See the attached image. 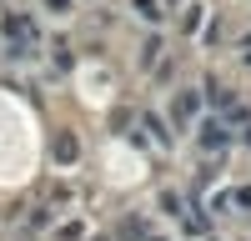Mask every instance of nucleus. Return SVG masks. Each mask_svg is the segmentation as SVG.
<instances>
[{"label":"nucleus","mask_w":251,"mask_h":241,"mask_svg":"<svg viewBox=\"0 0 251 241\" xmlns=\"http://www.w3.org/2000/svg\"><path fill=\"white\" fill-rule=\"evenodd\" d=\"M5 35L15 40V55H25V50L35 46V25H30L25 15H10V20H5Z\"/></svg>","instance_id":"1"},{"label":"nucleus","mask_w":251,"mask_h":241,"mask_svg":"<svg viewBox=\"0 0 251 241\" xmlns=\"http://www.w3.org/2000/svg\"><path fill=\"white\" fill-rule=\"evenodd\" d=\"M196 111H201V91H181L176 106H171V120H176V126H191Z\"/></svg>","instance_id":"2"},{"label":"nucleus","mask_w":251,"mask_h":241,"mask_svg":"<svg viewBox=\"0 0 251 241\" xmlns=\"http://www.w3.org/2000/svg\"><path fill=\"white\" fill-rule=\"evenodd\" d=\"M201 146L206 151H221L226 146V120H201Z\"/></svg>","instance_id":"3"},{"label":"nucleus","mask_w":251,"mask_h":241,"mask_svg":"<svg viewBox=\"0 0 251 241\" xmlns=\"http://www.w3.org/2000/svg\"><path fill=\"white\" fill-rule=\"evenodd\" d=\"M136 15L141 20H161V5H156V0H136Z\"/></svg>","instance_id":"4"},{"label":"nucleus","mask_w":251,"mask_h":241,"mask_svg":"<svg viewBox=\"0 0 251 241\" xmlns=\"http://www.w3.org/2000/svg\"><path fill=\"white\" fill-rule=\"evenodd\" d=\"M55 156H60V161H75V141L60 136V141H55Z\"/></svg>","instance_id":"5"},{"label":"nucleus","mask_w":251,"mask_h":241,"mask_svg":"<svg viewBox=\"0 0 251 241\" xmlns=\"http://www.w3.org/2000/svg\"><path fill=\"white\" fill-rule=\"evenodd\" d=\"M46 5H50V10H66V5H71V0H46Z\"/></svg>","instance_id":"6"},{"label":"nucleus","mask_w":251,"mask_h":241,"mask_svg":"<svg viewBox=\"0 0 251 241\" xmlns=\"http://www.w3.org/2000/svg\"><path fill=\"white\" fill-rule=\"evenodd\" d=\"M246 146H251V126H246Z\"/></svg>","instance_id":"7"}]
</instances>
